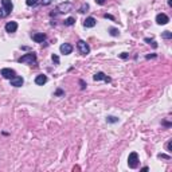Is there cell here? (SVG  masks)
<instances>
[{
	"instance_id": "obj_21",
	"label": "cell",
	"mask_w": 172,
	"mask_h": 172,
	"mask_svg": "<svg viewBox=\"0 0 172 172\" xmlns=\"http://www.w3.org/2000/svg\"><path fill=\"white\" fill-rule=\"evenodd\" d=\"M145 42H147V43H149V44L152 43V46H153V47H157L156 42H155V41H151V39H149V38H145Z\"/></svg>"
},
{
	"instance_id": "obj_31",
	"label": "cell",
	"mask_w": 172,
	"mask_h": 172,
	"mask_svg": "<svg viewBox=\"0 0 172 172\" xmlns=\"http://www.w3.org/2000/svg\"><path fill=\"white\" fill-rule=\"evenodd\" d=\"M126 57H128V55H126V53H123V54H121V58H123V59H125Z\"/></svg>"
},
{
	"instance_id": "obj_12",
	"label": "cell",
	"mask_w": 172,
	"mask_h": 172,
	"mask_svg": "<svg viewBox=\"0 0 172 172\" xmlns=\"http://www.w3.org/2000/svg\"><path fill=\"white\" fill-rule=\"evenodd\" d=\"M32 39L36 42V43H42V42L46 39V35H44L43 32H39V34H34L32 35Z\"/></svg>"
},
{
	"instance_id": "obj_10",
	"label": "cell",
	"mask_w": 172,
	"mask_h": 172,
	"mask_svg": "<svg viewBox=\"0 0 172 172\" xmlns=\"http://www.w3.org/2000/svg\"><path fill=\"white\" fill-rule=\"evenodd\" d=\"M96 23H97V20L93 18V16H89V18H86L85 19V22H83V26L85 27H88V28H91V27H94L96 26Z\"/></svg>"
},
{
	"instance_id": "obj_22",
	"label": "cell",
	"mask_w": 172,
	"mask_h": 172,
	"mask_svg": "<svg viewBox=\"0 0 172 172\" xmlns=\"http://www.w3.org/2000/svg\"><path fill=\"white\" fill-rule=\"evenodd\" d=\"M42 1V4H43V6H49V4H51L54 1V0H41Z\"/></svg>"
},
{
	"instance_id": "obj_19",
	"label": "cell",
	"mask_w": 172,
	"mask_h": 172,
	"mask_svg": "<svg viewBox=\"0 0 172 172\" xmlns=\"http://www.w3.org/2000/svg\"><path fill=\"white\" fill-rule=\"evenodd\" d=\"M163 38H165V39H171V38H172V32H169V31H164V32H163Z\"/></svg>"
},
{
	"instance_id": "obj_1",
	"label": "cell",
	"mask_w": 172,
	"mask_h": 172,
	"mask_svg": "<svg viewBox=\"0 0 172 172\" xmlns=\"http://www.w3.org/2000/svg\"><path fill=\"white\" fill-rule=\"evenodd\" d=\"M20 63H28V65H35L36 63V55L34 53H28V54H24L20 59H19Z\"/></svg>"
},
{
	"instance_id": "obj_15",
	"label": "cell",
	"mask_w": 172,
	"mask_h": 172,
	"mask_svg": "<svg viewBox=\"0 0 172 172\" xmlns=\"http://www.w3.org/2000/svg\"><path fill=\"white\" fill-rule=\"evenodd\" d=\"M9 15V12L7 11V9H4L3 7L0 8V19H3V18H6V16H8Z\"/></svg>"
},
{
	"instance_id": "obj_24",
	"label": "cell",
	"mask_w": 172,
	"mask_h": 172,
	"mask_svg": "<svg viewBox=\"0 0 172 172\" xmlns=\"http://www.w3.org/2000/svg\"><path fill=\"white\" fill-rule=\"evenodd\" d=\"M110 34H112V35H113V36H116L117 34H118V31H117L116 28H110Z\"/></svg>"
},
{
	"instance_id": "obj_30",
	"label": "cell",
	"mask_w": 172,
	"mask_h": 172,
	"mask_svg": "<svg viewBox=\"0 0 172 172\" xmlns=\"http://www.w3.org/2000/svg\"><path fill=\"white\" fill-rule=\"evenodd\" d=\"M105 18H108V19H112V20H114V18L112 16V15H105Z\"/></svg>"
},
{
	"instance_id": "obj_14",
	"label": "cell",
	"mask_w": 172,
	"mask_h": 172,
	"mask_svg": "<svg viewBox=\"0 0 172 172\" xmlns=\"http://www.w3.org/2000/svg\"><path fill=\"white\" fill-rule=\"evenodd\" d=\"M47 82V77L44 75V74H41V75H38L35 78V83L36 85H44Z\"/></svg>"
},
{
	"instance_id": "obj_18",
	"label": "cell",
	"mask_w": 172,
	"mask_h": 172,
	"mask_svg": "<svg viewBox=\"0 0 172 172\" xmlns=\"http://www.w3.org/2000/svg\"><path fill=\"white\" fill-rule=\"evenodd\" d=\"M38 1H39V0H26V4L28 7H32V6H35Z\"/></svg>"
},
{
	"instance_id": "obj_27",
	"label": "cell",
	"mask_w": 172,
	"mask_h": 172,
	"mask_svg": "<svg viewBox=\"0 0 172 172\" xmlns=\"http://www.w3.org/2000/svg\"><path fill=\"white\" fill-rule=\"evenodd\" d=\"M96 1H97V4H101V6L105 3V0H96Z\"/></svg>"
},
{
	"instance_id": "obj_13",
	"label": "cell",
	"mask_w": 172,
	"mask_h": 172,
	"mask_svg": "<svg viewBox=\"0 0 172 172\" xmlns=\"http://www.w3.org/2000/svg\"><path fill=\"white\" fill-rule=\"evenodd\" d=\"M1 4H3V8L7 9L8 12H11L14 8V4H12L11 0H1Z\"/></svg>"
},
{
	"instance_id": "obj_17",
	"label": "cell",
	"mask_w": 172,
	"mask_h": 172,
	"mask_svg": "<svg viewBox=\"0 0 172 172\" xmlns=\"http://www.w3.org/2000/svg\"><path fill=\"white\" fill-rule=\"evenodd\" d=\"M106 121H108V123L114 124V123H117V121H118V118H117V117H113V116H109L108 118H106Z\"/></svg>"
},
{
	"instance_id": "obj_32",
	"label": "cell",
	"mask_w": 172,
	"mask_h": 172,
	"mask_svg": "<svg viewBox=\"0 0 172 172\" xmlns=\"http://www.w3.org/2000/svg\"><path fill=\"white\" fill-rule=\"evenodd\" d=\"M168 6H172V0H168Z\"/></svg>"
},
{
	"instance_id": "obj_2",
	"label": "cell",
	"mask_w": 172,
	"mask_h": 172,
	"mask_svg": "<svg viewBox=\"0 0 172 172\" xmlns=\"http://www.w3.org/2000/svg\"><path fill=\"white\" fill-rule=\"evenodd\" d=\"M77 47H78V51L82 54V55H88V54L90 53V46H89L85 41H78Z\"/></svg>"
},
{
	"instance_id": "obj_9",
	"label": "cell",
	"mask_w": 172,
	"mask_h": 172,
	"mask_svg": "<svg viewBox=\"0 0 172 172\" xmlns=\"http://www.w3.org/2000/svg\"><path fill=\"white\" fill-rule=\"evenodd\" d=\"M16 30H18V23H16V22H8V23L6 24V31L9 32V34L15 32Z\"/></svg>"
},
{
	"instance_id": "obj_8",
	"label": "cell",
	"mask_w": 172,
	"mask_h": 172,
	"mask_svg": "<svg viewBox=\"0 0 172 172\" xmlns=\"http://www.w3.org/2000/svg\"><path fill=\"white\" fill-rule=\"evenodd\" d=\"M9 81H11V85L15 86V88H20V86H23V78H22V77L15 75L14 78H11Z\"/></svg>"
},
{
	"instance_id": "obj_25",
	"label": "cell",
	"mask_w": 172,
	"mask_h": 172,
	"mask_svg": "<svg viewBox=\"0 0 172 172\" xmlns=\"http://www.w3.org/2000/svg\"><path fill=\"white\" fill-rule=\"evenodd\" d=\"M63 90H61V89H58V90L55 91V96H63Z\"/></svg>"
},
{
	"instance_id": "obj_6",
	"label": "cell",
	"mask_w": 172,
	"mask_h": 172,
	"mask_svg": "<svg viewBox=\"0 0 172 172\" xmlns=\"http://www.w3.org/2000/svg\"><path fill=\"white\" fill-rule=\"evenodd\" d=\"M0 74H1L4 78H7V79H11V78H14V77H15V71L12 70V69H1Z\"/></svg>"
},
{
	"instance_id": "obj_26",
	"label": "cell",
	"mask_w": 172,
	"mask_h": 172,
	"mask_svg": "<svg viewBox=\"0 0 172 172\" xmlns=\"http://www.w3.org/2000/svg\"><path fill=\"white\" fill-rule=\"evenodd\" d=\"M159 157H161V159H169V156H167V155L160 153V155H159Z\"/></svg>"
},
{
	"instance_id": "obj_23",
	"label": "cell",
	"mask_w": 172,
	"mask_h": 172,
	"mask_svg": "<svg viewBox=\"0 0 172 172\" xmlns=\"http://www.w3.org/2000/svg\"><path fill=\"white\" fill-rule=\"evenodd\" d=\"M51 58H53V61H54V62H55V63H57V65H58V63H59V57H58V55H55V54H54V55H53V57H51Z\"/></svg>"
},
{
	"instance_id": "obj_28",
	"label": "cell",
	"mask_w": 172,
	"mask_h": 172,
	"mask_svg": "<svg viewBox=\"0 0 172 172\" xmlns=\"http://www.w3.org/2000/svg\"><path fill=\"white\" fill-rule=\"evenodd\" d=\"M79 83L82 85V86H81V89H85V88H86V85H85V82H83V81H79Z\"/></svg>"
},
{
	"instance_id": "obj_7",
	"label": "cell",
	"mask_w": 172,
	"mask_h": 172,
	"mask_svg": "<svg viewBox=\"0 0 172 172\" xmlns=\"http://www.w3.org/2000/svg\"><path fill=\"white\" fill-rule=\"evenodd\" d=\"M168 22H169V18L165 14H159L157 16H156V23L157 24H167Z\"/></svg>"
},
{
	"instance_id": "obj_20",
	"label": "cell",
	"mask_w": 172,
	"mask_h": 172,
	"mask_svg": "<svg viewBox=\"0 0 172 172\" xmlns=\"http://www.w3.org/2000/svg\"><path fill=\"white\" fill-rule=\"evenodd\" d=\"M89 9V4H83V6L79 8V12H86Z\"/></svg>"
},
{
	"instance_id": "obj_29",
	"label": "cell",
	"mask_w": 172,
	"mask_h": 172,
	"mask_svg": "<svg viewBox=\"0 0 172 172\" xmlns=\"http://www.w3.org/2000/svg\"><path fill=\"white\" fill-rule=\"evenodd\" d=\"M167 149H168V152H171V141L167 144Z\"/></svg>"
},
{
	"instance_id": "obj_11",
	"label": "cell",
	"mask_w": 172,
	"mask_h": 172,
	"mask_svg": "<svg viewBox=\"0 0 172 172\" xmlns=\"http://www.w3.org/2000/svg\"><path fill=\"white\" fill-rule=\"evenodd\" d=\"M93 79H94V81H101V79H104L105 82H110V78H109L108 75H105L104 73H101V71H99V73H97V74H94Z\"/></svg>"
},
{
	"instance_id": "obj_16",
	"label": "cell",
	"mask_w": 172,
	"mask_h": 172,
	"mask_svg": "<svg viewBox=\"0 0 172 172\" xmlns=\"http://www.w3.org/2000/svg\"><path fill=\"white\" fill-rule=\"evenodd\" d=\"M74 23H75V19L74 18H67L66 20H65V26H73Z\"/></svg>"
},
{
	"instance_id": "obj_4",
	"label": "cell",
	"mask_w": 172,
	"mask_h": 172,
	"mask_svg": "<svg viewBox=\"0 0 172 172\" xmlns=\"http://www.w3.org/2000/svg\"><path fill=\"white\" fill-rule=\"evenodd\" d=\"M71 8H73V4H71L70 1H65V3L58 4V7H57V11H58L59 14H65V12H69Z\"/></svg>"
},
{
	"instance_id": "obj_5",
	"label": "cell",
	"mask_w": 172,
	"mask_h": 172,
	"mask_svg": "<svg viewBox=\"0 0 172 172\" xmlns=\"http://www.w3.org/2000/svg\"><path fill=\"white\" fill-rule=\"evenodd\" d=\"M59 50H61L62 54L69 55V54H71V51H73V46H71L70 43H63L61 47H59Z\"/></svg>"
},
{
	"instance_id": "obj_3",
	"label": "cell",
	"mask_w": 172,
	"mask_h": 172,
	"mask_svg": "<svg viewBox=\"0 0 172 172\" xmlns=\"http://www.w3.org/2000/svg\"><path fill=\"white\" fill-rule=\"evenodd\" d=\"M128 165H129V168H137V165H139V156H137L136 152H132V153L129 155Z\"/></svg>"
}]
</instances>
